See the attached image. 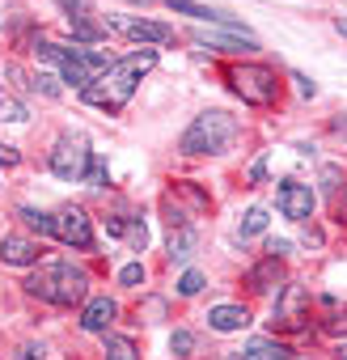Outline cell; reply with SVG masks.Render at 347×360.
Masks as SVG:
<instances>
[{"instance_id":"6da1fadb","label":"cell","mask_w":347,"mask_h":360,"mask_svg":"<svg viewBox=\"0 0 347 360\" xmlns=\"http://www.w3.org/2000/svg\"><path fill=\"white\" fill-rule=\"evenodd\" d=\"M157 64V51H131V56H123V60H114V64H106L98 77H89V85L81 89V98L93 106V110H106V115H114V110H123L127 102H131V94H136V85H140V77L148 72Z\"/></svg>"},{"instance_id":"7a4b0ae2","label":"cell","mask_w":347,"mask_h":360,"mask_svg":"<svg viewBox=\"0 0 347 360\" xmlns=\"http://www.w3.org/2000/svg\"><path fill=\"white\" fill-rule=\"evenodd\" d=\"M26 292L39 297V301H51V305H81L85 292H89V271L60 259V263H43L30 280H26Z\"/></svg>"},{"instance_id":"3957f363","label":"cell","mask_w":347,"mask_h":360,"mask_svg":"<svg viewBox=\"0 0 347 360\" xmlns=\"http://www.w3.org/2000/svg\"><path fill=\"white\" fill-rule=\"evenodd\" d=\"M233 136H237V119L233 115H225V110H204V115H195V123L183 131V140H178V148L187 153V157H216V153H225L229 144H233Z\"/></svg>"},{"instance_id":"277c9868","label":"cell","mask_w":347,"mask_h":360,"mask_svg":"<svg viewBox=\"0 0 347 360\" xmlns=\"http://www.w3.org/2000/svg\"><path fill=\"white\" fill-rule=\"evenodd\" d=\"M229 81L242 94V102H250V106H271L280 98V81H275V72L267 64H233Z\"/></svg>"},{"instance_id":"5b68a950","label":"cell","mask_w":347,"mask_h":360,"mask_svg":"<svg viewBox=\"0 0 347 360\" xmlns=\"http://www.w3.org/2000/svg\"><path fill=\"white\" fill-rule=\"evenodd\" d=\"M34 56H39V60H47V64H55V68H60V77H64L68 85H77V89H85V85H89V64H85V56H81V51L60 47V43H51V39H39V43H34Z\"/></svg>"},{"instance_id":"8992f818","label":"cell","mask_w":347,"mask_h":360,"mask_svg":"<svg viewBox=\"0 0 347 360\" xmlns=\"http://www.w3.org/2000/svg\"><path fill=\"white\" fill-rule=\"evenodd\" d=\"M89 157H93V148H89L81 136H64V140L51 148V174L64 178V183H81Z\"/></svg>"},{"instance_id":"52a82bcc","label":"cell","mask_w":347,"mask_h":360,"mask_svg":"<svg viewBox=\"0 0 347 360\" xmlns=\"http://www.w3.org/2000/svg\"><path fill=\"white\" fill-rule=\"evenodd\" d=\"M161 208H165L169 229H183L195 212H204V208H208V195H204L195 183H174V191H165Z\"/></svg>"},{"instance_id":"ba28073f","label":"cell","mask_w":347,"mask_h":360,"mask_svg":"<svg viewBox=\"0 0 347 360\" xmlns=\"http://www.w3.org/2000/svg\"><path fill=\"white\" fill-rule=\"evenodd\" d=\"M271 326H280V330H305L309 326V292L301 284H284L280 288Z\"/></svg>"},{"instance_id":"9c48e42d","label":"cell","mask_w":347,"mask_h":360,"mask_svg":"<svg viewBox=\"0 0 347 360\" xmlns=\"http://www.w3.org/2000/svg\"><path fill=\"white\" fill-rule=\"evenodd\" d=\"M55 238L72 250H93V225H89V212L81 204H64L55 212Z\"/></svg>"},{"instance_id":"30bf717a","label":"cell","mask_w":347,"mask_h":360,"mask_svg":"<svg viewBox=\"0 0 347 360\" xmlns=\"http://www.w3.org/2000/svg\"><path fill=\"white\" fill-rule=\"evenodd\" d=\"M313 204H317V195L305 183H296V178H284V183L275 187V208L288 221H309L313 217Z\"/></svg>"},{"instance_id":"8fae6325","label":"cell","mask_w":347,"mask_h":360,"mask_svg":"<svg viewBox=\"0 0 347 360\" xmlns=\"http://www.w3.org/2000/svg\"><path fill=\"white\" fill-rule=\"evenodd\" d=\"M106 26H110V30H119V34H123V39H131V43H169V39H174V30H169V26L148 22V18H131V13H110V18H106Z\"/></svg>"},{"instance_id":"7c38bea8","label":"cell","mask_w":347,"mask_h":360,"mask_svg":"<svg viewBox=\"0 0 347 360\" xmlns=\"http://www.w3.org/2000/svg\"><path fill=\"white\" fill-rule=\"evenodd\" d=\"M191 39H195L199 47H212V51H225V56L258 51V39H254V34H246V30H204V26H195V30H191Z\"/></svg>"},{"instance_id":"4fadbf2b","label":"cell","mask_w":347,"mask_h":360,"mask_svg":"<svg viewBox=\"0 0 347 360\" xmlns=\"http://www.w3.org/2000/svg\"><path fill=\"white\" fill-rule=\"evenodd\" d=\"M39 255H43L39 242L26 233H5V242H0V259L13 263V267H30V263H39Z\"/></svg>"},{"instance_id":"5bb4252c","label":"cell","mask_w":347,"mask_h":360,"mask_svg":"<svg viewBox=\"0 0 347 360\" xmlns=\"http://www.w3.org/2000/svg\"><path fill=\"white\" fill-rule=\"evenodd\" d=\"M114 314H119V305H114L110 297H93V301H85V309H81V330L106 335V326L114 322Z\"/></svg>"},{"instance_id":"9a60e30c","label":"cell","mask_w":347,"mask_h":360,"mask_svg":"<svg viewBox=\"0 0 347 360\" xmlns=\"http://www.w3.org/2000/svg\"><path fill=\"white\" fill-rule=\"evenodd\" d=\"M208 326H212V330L233 335V330L250 326V309H246V305H216V309L208 314Z\"/></svg>"},{"instance_id":"2e32d148","label":"cell","mask_w":347,"mask_h":360,"mask_svg":"<svg viewBox=\"0 0 347 360\" xmlns=\"http://www.w3.org/2000/svg\"><path fill=\"white\" fill-rule=\"evenodd\" d=\"M169 9H178V13H187V18H195V22H216V26H225V30H242L229 13H216V9H208V5H195V0H165Z\"/></svg>"},{"instance_id":"e0dca14e","label":"cell","mask_w":347,"mask_h":360,"mask_svg":"<svg viewBox=\"0 0 347 360\" xmlns=\"http://www.w3.org/2000/svg\"><path fill=\"white\" fill-rule=\"evenodd\" d=\"M237 360H288V347L280 339H271V335H258L237 352Z\"/></svg>"},{"instance_id":"ac0fdd59","label":"cell","mask_w":347,"mask_h":360,"mask_svg":"<svg viewBox=\"0 0 347 360\" xmlns=\"http://www.w3.org/2000/svg\"><path fill=\"white\" fill-rule=\"evenodd\" d=\"M195 246H199V233L195 229H169V263H187L191 255H195Z\"/></svg>"},{"instance_id":"d6986e66","label":"cell","mask_w":347,"mask_h":360,"mask_svg":"<svg viewBox=\"0 0 347 360\" xmlns=\"http://www.w3.org/2000/svg\"><path fill=\"white\" fill-rule=\"evenodd\" d=\"M250 288H254V292H271V288H280V259L267 255V263H258V267L250 271Z\"/></svg>"},{"instance_id":"ffe728a7","label":"cell","mask_w":347,"mask_h":360,"mask_svg":"<svg viewBox=\"0 0 347 360\" xmlns=\"http://www.w3.org/2000/svg\"><path fill=\"white\" fill-rule=\"evenodd\" d=\"M68 30H72V39H81V43H98V39L106 34V26H98L89 13H81V18H68Z\"/></svg>"},{"instance_id":"44dd1931","label":"cell","mask_w":347,"mask_h":360,"mask_svg":"<svg viewBox=\"0 0 347 360\" xmlns=\"http://www.w3.org/2000/svg\"><path fill=\"white\" fill-rule=\"evenodd\" d=\"M18 217H22L30 229H39L43 238H55V217H47V212H39V208H30V204H22Z\"/></svg>"},{"instance_id":"7402d4cb","label":"cell","mask_w":347,"mask_h":360,"mask_svg":"<svg viewBox=\"0 0 347 360\" xmlns=\"http://www.w3.org/2000/svg\"><path fill=\"white\" fill-rule=\"evenodd\" d=\"M106 360H140L136 343L123 339V335H106Z\"/></svg>"},{"instance_id":"603a6c76","label":"cell","mask_w":347,"mask_h":360,"mask_svg":"<svg viewBox=\"0 0 347 360\" xmlns=\"http://www.w3.org/2000/svg\"><path fill=\"white\" fill-rule=\"evenodd\" d=\"M263 229H267V208H250V212L242 217L237 238H254V233H263Z\"/></svg>"},{"instance_id":"cb8c5ba5","label":"cell","mask_w":347,"mask_h":360,"mask_svg":"<svg viewBox=\"0 0 347 360\" xmlns=\"http://www.w3.org/2000/svg\"><path fill=\"white\" fill-rule=\"evenodd\" d=\"M30 115H26V106L22 102H13V98H0V123H26Z\"/></svg>"},{"instance_id":"d4e9b609","label":"cell","mask_w":347,"mask_h":360,"mask_svg":"<svg viewBox=\"0 0 347 360\" xmlns=\"http://www.w3.org/2000/svg\"><path fill=\"white\" fill-rule=\"evenodd\" d=\"M106 178H110V169H106V161L93 153V157H89V165H85V183H93V187H106Z\"/></svg>"},{"instance_id":"484cf974","label":"cell","mask_w":347,"mask_h":360,"mask_svg":"<svg viewBox=\"0 0 347 360\" xmlns=\"http://www.w3.org/2000/svg\"><path fill=\"white\" fill-rule=\"evenodd\" d=\"M169 352H174V356H191V352H195V335H191V330H174Z\"/></svg>"},{"instance_id":"4316f807","label":"cell","mask_w":347,"mask_h":360,"mask_svg":"<svg viewBox=\"0 0 347 360\" xmlns=\"http://www.w3.org/2000/svg\"><path fill=\"white\" fill-rule=\"evenodd\" d=\"M204 284H208V280H204L199 271H183V280H178V292H183V297H195Z\"/></svg>"},{"instance_id":"83f0119b","label":"cell","mask_w":347,"mask_h":360,"mask_svg":"<svg viewBox=\"0 0 347 360\" xmlns=\"http://www.w3.org/2000/svg\"><path fill=\"white\" fill-rule=\"evenodd\" d=\"M119 284H127V288H140V284H144V267H140V263H127V267L119 271Z\"/></svg>"},{"instance_id":"f1b7e54d","label":"cell","mask_w":347,"mask_h":360,"mask_svg":"<svg viewBox=\"0 0 347 360\" xmlns=\"http://www.w3.org/2000/svg\"><path fill=\"white\" fill-rule=\"evenodd\" d=\"M127 238H131V246H136V250H144V246H148V229H144V221H140V217L127 225Z\"/></svg>"},{"instance_id":"f546056e","label":"cell","mask_w":347,"mask_h":360,"mask_svg":"<svg viewBox=\"0 0 347 360\" xmlns=\"http://www.w3.org/2000/svg\"><path fill=\"white\" fill-rule=\"evenodd\" d=\"M322 191H326V195L339 191V165H326V169H322Z\"/></svg>"},{"instance_id":"4dcf8cb0","label":"cell","mask_w":347,"mask_h":360,"mask_svg":"<svg viewBox=\"0 0 347 360\" xmlns=\"http://www.w3.org/2000/svg\"><path fill=\"white\" fill-rule=\"evenodd\" d=\"M55 5H60L68 18H81V13H89V0H55Z\"/></svg>"},{"instance_id":"1f68e13d","label":"cell","mask_w":347,"mask_h":360,"mask_svg":"<svg viewBox=\"0 0 347 360\" xmlns=\"http://www.w3.org/2000/svg\"><path fill=\"white\" fill-rule=\"evenodd\" d=\"M18 161H22V153H18V148H9V144H0V165H9V169H13Z\"/></svg>"},{"instance_id":"d6a6232c","label":"cell","mask_w":347,"mask_h":360,"mask_svg":"<svg viewBox=\"0 0 347 360\" xmlns=\"http://www.w3.org/2000/svg\"><path fill=\"white\" fill-rule=\"evenodd\" d=\"M292 81H296V89H301V98H313V94H317V85H313L309 77H301V72H296Z\"/></svg>"},{"instance_id":"836d02e7","label":"cell","mask_w":347,"mask_h":360,"mask_svg":"<svg viewBox=\"0 0 347 360\" xmlns=\"http://www.w3.org/2000/svg\"><path fill=\"white\" fill-rule=\"evenodd\" d=\"M106 233L123 238V233H127V221H123V217H110V221H106Z\"/></svg>"},{"instance_id":"e575fe53","label":"cell","mask_w":347,"mask_h":360,"mask_svg":"<svg viewBox=\"0 0 347 360\" xmlns=\"http://www.w3.org/2000/svg\"><path fill=\"white\" fill-rule=\"evenodd\" d=\"M267 250H271V259H284V255H288V250H292V246H288V242H284V238H275V242H271V246H267Z\"/></svg>"},{"instance_id":"d590c367","label":"cell","mask_w":347,"mask_h":360,"mask_svg":"<svg viewBox=\"0 0 347 360\" xmlns=\"http://www.w3.org/2000/svg\"><path fill=\"white\" fill-rule=\"evenodd\" d=\"M22 352H26V360H43V343H26Z\"/></svg>"},{"instance_id":"8d00e7d4","label":"cell","mask_w":347,"mask_h":360,"mask_svg":"<svg viewBox=\"0 0 347 360\" xmlns=\"http://www.w3.org/2000/svg\"><path fill=\"white\" fill-rule=\"evenodd\" d=\"M263 178H267V165H263V161H258V165H254V169H250V183H263Z\"/></svg>"},{"instance_id":"74e56055","label":"cell","mask_w":347,"mask_h":360,"mask_svg":"<svg viewBox=\"0 0 347 360\" xmlns=\"http://www.w3.org/2000/svg\"><path fill=\"white\" fill-rule=\"evenodd\" d=\"M334 30H339V34H347V22H343V18H339V22H334Z\"/></svg>"},{"instance_id":"f35d334b","label":"cell","mask_w":347,"mask_h":360,"mask_svg":"<svg viewBox=\"0 0 347 360\" xmlns=\"http://www.w3.org/2000/svg\"><path fill=\"white\" fill-rule=\"evenodd\" d=\"M339 360H347V343H343V347H339Z\"/></svg>"}]
</instances>
